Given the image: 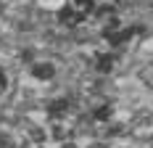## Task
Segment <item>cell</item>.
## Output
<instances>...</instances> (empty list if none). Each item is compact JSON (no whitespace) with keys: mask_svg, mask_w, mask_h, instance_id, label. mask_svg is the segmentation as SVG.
<instances>
[{"mask_svg":"<svg viewBox=\"0 0 153 148\" xmlns=\"http://www.w3.org/2000/svg\"><path fill=\"white\" fill-rule=\"evenodd\" d=\"M32 77H34V79L48 82V79H53V77H56V66H53V64H48V61L32 64Z\"/></svg>","mask_w":153,"mask_h":148,"instance_id":"6da1fadb","label":"cell"},{"mask_svg":"<svg viewBox=\"0 0 153 148\" xmlns=\"http://www.w3.org/2000/svg\"><path fill=\"white\" fill-rule=\"evenodd\" d=\"M48 111H50V117L63 119L66 114H69V98H58V101H53V103L48 106Z\"/></svg>","mask_w":153,"mask_h":148,"instance_id":"7a4b0ae2","label":"cell"},{"mask_svg":"<svg viewBox=\"0 0 153 148\" xmlns=\"http://www.w3.org/2000/svg\"><path fill=\"white\" fill-rule=\"evenodd\" d=\"M58 19H61V24H66V27H76L79 21H82V16L76 13L71 5H66V8H61V13H58Z\"/></svg>","mask_w":153,"mask_h":148,"instance_id":"3957f363","label":"cell"},{"mask_svg":"<svg viewBox=\"0 0 153 148\" xmlns=\"http://www.w3.org/2000/svg\"><path fill=\"white\" fill-rule=\"evenodd\" d=\"M95 5H98V0H71V8H74L82 19H85V16H90L92 11H95Z\"/></svg>","mask_w":153,"mask_h":148,"instance_id":"277c9868","label":"cell"},{"mask_svg":"<svg viewBox=\"0 0 153 148\" xmlns=\"http://www.w3.org/2000/svg\"><path fill=\"white\" fill-rule=\"evenodd\" d=\"M111 66H114V56H98V58H95V69L100 74H108Z\"/></svg>","mask_w":153,"mask_h":148,"instance_id":"5b68a950","label":"cell"},{"mask_svg":"<svg viewBox=\"0 0 153 148\" xmlns=\"http://www.w3.org/2000/svg\"><path fill=\"white\" fill-rule=\"evenodd\" d=\"M8 87V74H5V69L0 66V90H5Z\"/></svg>","mask_w":153,"mask_h":148,"instance_id":"8992f818","label":"cell"},{"mask_svg":"<svg viewBox=\"0 0 153 148\" xmlns=\"http://www.w3.org/2000/svg\"><path fill=\"white\" fill-rule=\"evenodd\" d=\"M90 148H103V146H90Z\"/></svg>","mask_w":153,"mask_h":148,"instance_id":"52a82bcc","label":"cell"}]
</instances>
